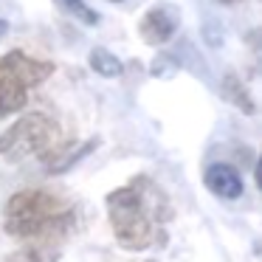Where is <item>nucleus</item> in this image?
<instances>
[{
	"instance_id": "f257e3e1",
	"label": "nucleus",
	"mask_w": 262,
	"mask_h": 262,
	"mask_svg": "<svg viewBox=\"0 0 262 262\" xmlns=\"http://www.w3.org/2000/svg\"><path fill=\"white\" fill-rule=\"evenodd\" d=\"M107 217L116 243L124 251H149L166 245L164 223L175 217V209L152 178L138 175L107 194Z\"/></svg>"
},
{
	"instance_id": "f03ea898",
	"label": "nucleus",
	"mask_w": 262,
	"mask_h": 262,
	"mask_svg": "<svg viewBox=\"0 0 262 262\" xmlns=\"http://www.w3.org/2000/svg\"><path fill=\"white\" fill-rule=\"evenodd\" d=\"M3 214H6V220H3L6 234L14 239H23V243L46 239V243L62 245L68 234L76 228V209L48 189L14 192L6 200Z\"/></svg>"
},
{
	"instance_id": "7ed1b4c3",
	"label": "nucleus",
	"mask_w": 262,
	"mask_h": 262,
	"mask_svg": "<svg viewBox=\"0 0 262 262\" xmlns=\"http://www.w3.org/2000/svg\"><path fill=\"white\" fill-rule=\"evenodd\" d=\"M54 74V65L34 59L26 51H9L0 57V119L26 107L29 88L42 85Z\"/></svg>"
},
{
	"instance_id": "20e7f679",
	"label": "nucleus",
	"mask_w": 262,
	"mask_h": 262,
	"mask_svg": "<svg viewBox=\"0 0 262 262\" xmlns=\"http://www.w3.org/2000/svg\"><path fill=\"white\" fill-rule=\"evenodd\" d=\"M57 144H62V130L46 113H29L0 133V155L9 161H23L29 155L46 158Z\"/></svg>"
},
{
	"instance_id": "39448f33",
	"label": "nucleus",
	"mask_w": 262,
	"mask_h": 262,
	"mask_svg": "<svg viewBox=\"0 0 262 262\" xmlns=\"http://www.w3.org/2000/svg\"><path fill=\"white\" fill-rule=\"evenodd\" d=\"M178 23H181V14L172 6H155L149 9L147 14L138 23V34L147 46H164V42L172 40V34L178 31Z\"/></svg>"
},
{
	"instance_id": "423d86ee",
	"label": "nucleus",
	"mask_w": 262,
	"mask_h": 262,
	"mask_svg": "<svg viewBox=\"0 0 262 262\" xmlns=\"http://www.w3.org/2000/svg\"><path fill=\"white\" fill-rule=\"evenodd\" d=\"M203 183L211 194L217 198H226V200H237L239 194L245 192V181L231 164H211L206 166L203 172Z\"/></svg>"
},
{
	"instance_id": "0eeeda50",
	"label": "nucleus",
	"mask_w": 262,
	"mask_h": 262,
	"mask_svg": "<svg viewBox=\"0 0 262 262\" xmlns=\"http://www.w3.org/2000/svg\"><path fill=\"white\" fill-rule=\"evenodd\" d=\"M96 147H99V138H91V141H85V144H57V147L42 158V164H46L48 175H62V172L74 169L82 158H88Z\"/></svg>"
},
{
	"instance_id": "6e6552de",
	"label": "nucleus",
	"mask_w": 262,
	"mask_h": 262,
	"mask_svg": "<svg viewBox=\"0 0 262 262\" xmlns=\"http://www.w3.org/2000/svg\"><path fill=\"white\" fill-rule=\"evenodd\" d=\"M220 96L226 99L228 104H234L239 113H245V116H254V113H256L254 96H251V91L245 88V82L239 79L237 74H226V76H223V82H220Z\"/></svg>"
},
{
	"instance_id": "1a4fd4ad",
	"label": "nucleus",
	"mask_w": 262,
	"mask_h": 262,
	"mask_svg": "<svg viewBox=\"0 0 262 262\" xmlns=\"http://www.w3.org/2000/svg\"><path fill=\"white\" fill-rule=\"evenodd\" d=\"M59 248L57 243H46V239H31L26 243L20 251L9 254V262H57L59 259Z\"/></svg>"
},
{
	"instance_id": "9d476101",
	"label": "nucleus",
	"mask_w": 262,
	"mask_h": 262,
	"mask_svg": "<svg viewBox=\"0 0 262 262\" xmlns=\"http://www.w3.org/2000/svg\"><path fill=\"white\" fill-rule=\"evenodd\" d=\"M88 62H91V68L96 71L99 76H104V79H116V76L124 74V62H121L113 51H107V48H93Z\"/></svg>"
},
{
	"instance_id": "9b49d317",
	"label": "nucleus",
	"mask_w": 262,
	"mask_h": 262,
	"mask_svg": "<svg viewBox=\"0 0 262 262\" xmlns=\"http://www.w3.org/2000/svg\"><path fill=\"white\" fill-rule=\"evenodd\" d=\"M59 9H62L65 14H71L74 20H79V23L85 26H99V14L93 12L91 6H88L85 0H54Z\"/></svg>"
},
{
	"instance_id": "f8f14e48",
	"label": "nucleus",
	"mask_w": 262,
	"mask_h": 262,
	"mask_svg": "<svg viewBox=\"0 0 262 262\" xmlns=\"http://www.w3.org/2000/svg\"><path fill=\"white\" fill-rule=\"evenodd\" d=\"M6 34V20H0V37Z\"/></svg>"
},
{
	"instance_id": "ddd939ff",
	"label": "nucleus",
	"mask_w": 262,
	"mask_h": 262,
	"mask_svg": "<svg viewBox=\"0 0 262 262\" xmlns=\"http://www.w3.org/2000/svg\"><path fill=\"white\" fill-rule=\"evenodd\" d=\"M220 3H226V6H234V3H243V0H220Z\"/></svg>"
},
{
	"instance_id": "4468645a",
	"label": "nucleus",
	"mask_w": 262,
	"mask_h": 262,
	"mask_svg": "<svg viewBox=\"0 0 262 262\" xmlns=\"http://www.w3.org/2000/svg\"><path fill=\"white\" fill-rule=\"evenodd\" d=\"M110 3H121V0H110Z\"/></svg>"
},
{
	"instance_id": "2eb2a0df",
	"label": "nucleus",
	"mask_w": 262,
	"mask_h": 262,
	"mask_svg": "<svg viewBox=\"0 0 262 262\" xmlns=\"http://www.w3.org/2000/svg\"><path fill=\"white\" fill-rule=\"evenodd\" d=\"M147 262H158V259H147Z\"/></svg>"
}]
</instances>
